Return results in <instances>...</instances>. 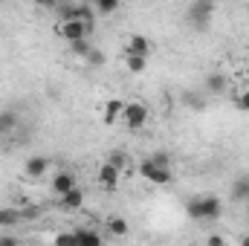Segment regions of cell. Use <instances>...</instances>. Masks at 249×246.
<instances>
[{
	"label": "cell",
	"instance_id": "26",
	"mask_svg": "<svg viewBox=\"0 0 249 246\" xmlns=\"http://www.w3.org/2000/svg\"><path fill=\"white\" fill-rule=\"evenodd\" d=\"M35 3H38V6H41V9H53V12H55V9H58V6H61L64 0H35Z\"/></svg>",
	"mask_w": 249,
	"mask_h": 246
},
{
	"label": "cell",
	"instance_id": "24",
	"mask_svg": "<svg viewBox=\"0 0 249 246\" xmlns=\"http://www.w3.org/2000/svg\"><path fill=\"white\" fill-rule=\"evenodd\" d=\"M235 107H238L241 113H249V90L238 93V99H235Z\"/></svg>",
	"mask_w": 249,
	"mask_h": 246
},
{
	"label": "cell",
	"instance_id": "16",
	"mask_svg": "<svg viewBox=\"0 0 249 246\" xmlns=\"http://www.w3.org/2000/svg\"><path fill=\"white\" fill-rule=\"evenodd\" d=\"M93 3V9H96V15H102V18H107V15H113L119 6H122V0H90Z\"/></svg>",
	"mask_w": 249,
	"mask_h": 246
},
{
	"label": "cell",
	"instance_id": "5",
	"mask_svg": "<svg viewBox=\"0 0 249 246\" xmlns=\"http://www.w3.org/2000/svg\"><path fill=\"white\" fill-rule=\"evenodd\" d=\"M90 23H84V20H61V26H58V35H61L67 44H72V41H78V38H87L90 35Z\"/></svg>",
	"mask_w": 249,
	"mask_h": 246
},
{
	"label": "cell",
	"instance_id": "21",
	"mask_svg": "<svg viewBox=\"0 0 249 246\" xmlns=\"http://www.w3.org/2000/svg\"><path fill=\"white\" fill-rule=\"evenodd\" d=\"M107 162H113V165H116V168L124 174V168H127V154H122V151H110Z\"/></svg>",
	"mask_w": 249,
	"mask_h": 246
},
{
	"label": "cell",
	"instance_id": "22",
	"mask_svg": "<svg viewBox=\"0 0 249 246\" xmlns=\"http://www.w3.org/2000/svg\"><path fill=\"white\" fill-rule=\"evenodd\" d=\"M151 159H154L157 165H162V168H171V154H168V151H154Z\"/></svg>",
	"mask_w": 249,
	"mask_h": 246
},
{
	"label": "cell",
	"instance_id": "30",
	"mask_svg": "<svg viewBox=\"0 0 249 246\" xmlns=\"http://www.w3.org/2000/svg\"><path fill=\"white\" fill-rule=\"evenodd\" d=\"M3 136H6V127H3V124H0V139H3Z\"/></svg>",
	"mask_w": 249,
	"mask_h": 246
},
{
	"label": "cell",
	"instance_id": "29",
	"mask_svg": "<svg viewBox=\"0 0 249 246\" xmlns=\"http://www.w3.org/2000/svg\"><path fill=\"white\" fill-rule=\"evenodd\" d=\"M241 246H249V235H244V238H241Z\"/></svg>",
	"mask_w": 249,
	"mask_h": 246
},
{
	"label": "cell",
	"instance_id": "14",
	"mask_svg": "<svg viewBox=\"0 0 249 246\" xmlns=\"http://www.w3.org/2000/svg\"><path fill=\"white\" fill-rule=\"evenodd\" d=\"M122 107H124L122 99H110V102L105 105V122L113 124L116 119H122Z\"/></svg>",
	"mask_w": 249,
	"mask_h": 246
},
{
	"label": "cell",
	"instance_id": "7",
	"mask_svg": "<svg viewBox=\"0 0 249 246\" xmlns=\"http://www.w3.org/2000/svg\"><path fill=\"white\" fill-rule=\"evenodd\" d=\"M124 53H136V55H148L151 58V53H154V44H151V38L148 35H130L127 38V44H124Z\"/></svg>",
	"mask_w": 249,
	"mask_h": 246
},
{
	"label": "cell",
	"instance_id": "20",
	"mask_svg": "<svg viewBox=\"0 0 249 246\" xmlns=\"http://www.w3.org/2000/svg\"><path fill=\"white\" fill-rule=\"evenodd\" d=\"M0 124L6 127V133H12V130L18 127V113H15V110H3V113H0Z\"/></svg>",
	"mask_w": 249,
	"mask_h": 246
},
{
	"label": "cell",
	"instance_id": "1",
	"mask_svg": "<svg viewBox=\"0 0 249 246\" xmlns=\"http://www.w3.org/2000/svg\"><path fill=\"white\" fill-rule=\"evenodd\" d=\"M186 214L191 220H203V223H212V220H220L223 214V203L212 194H203V197H191L186 200Z\"/></svg>",
	"mask_w": 249,
	"mask_h": 246
},
{
	"label": "cell",
	"instance_id": "8",
	"mask_svg": "<svg viewBox=\"0 0 249 246\" xmlns=\"http://www.w3.org/2000/svg\"><path fill=\"white\" fill-rule=\"evenodd\" d=\"M226 87H229V78H226L223 72H217V70L203 78V90H206L209 96H220V93H226Z\"/></svg>",
	"mask_w": 249,
	"mask_h": 246
},
{
	"label": "cell",
	"instance_id": "25",
	"mask_svg": "<svg viewBox=\"0 0 249 246\" xmlns=\"http://www.w3.org/2000/svg\"><path fill=\"white\" fill-rule=\"evenodd\" d=\"M186 105L191 107V110H206V102H203V96H191V93H188V96H186Z\"/></svg>",
	"mask_w": 249,
	"mask_h": 246
},
{
	"label": "cell",
	"instance_id": "17",
	"mask_svg": "<svg viewBox=\"0 0 249 246\" xmlns=\"http://www.w3.org/2000/svg\"><path fill=\"white\" fill-rule=\"evenodd\" d=\"M107 232L116 235V238H124V235H127V220H124V217H116V214L107 217Z\"/></svg>",
	"mask_w": 249,
	"mask_h": 246
},
{
	"label": "cell",
	"instance_id": "23",
	"mask_svg": "<svg viewBox=\"0 0 249 246\" xmlns=\"http://www.w3.org/2000/svg\"><path fill=\"white\" fill-rule=\"evenodd\" d=\"M84 61L90 64V67H102V64H105V53H102V50H96V47H93V50H90V55H87V58H84Z\"/></svg>",
	"mask_w": 249,
	"mask_h": 246
},
{
	"label": "cell",
	"instance_id": "3",
	"mask_svg": "<svg viewBox=\"0 0 249 246\" xmlns=\"http://www.w3.org/2000/svg\"><path fill=\"white\" fill-rule=\"evenodd\" d=\"M151 119V113H148V105H142V102H124L122 107V122L127 130H142L145 124Z\"/></svg>",
	"mask_w": 249,
	"mask_h": 246
},
{
	"label": "cell",
	"instance_id": "11",
	"mask_svg": "<svg viewBox=\"0 0 249 246\" xmlns=\"http://www.w3.org/2000/svg\"><path fill=\"white\" fill-rule=\"evenodd\" d=\"M229 197L235 203H247L249 200V174H238L229 185Z\"/></svg>",
	"mask_w": 249,
	"mask_h": 246
},
{
	"label": "cell",
	"instance_id": "10",
	"mask_svg": "<svg viewBox=\"0 0 249 246\" xmlns=\"http://www.w3.org/2000/svg\"><path fill=\"white\" fill-rule=\"evenodd\" d=\"M75 174L72 171H55V177L50 180V188H53V194L55 197H61L64 191H70V188H75Z\"/></svg>",
	"mask_w": 249,
	"mask_h": 246
},
{
	"label": "cell",
	"instance_id": "6",
	"mask_svg": "<svg viewBox=\"0 0 249 246\" xmlns=\"http://www.w3.org/2000/svg\"><path fill=\"white\" fill-rule=\"evenodd\" d=\"M47 171H50V159H47V157L32 154V157L23 162V174H26L29 180H41V177H47Z\"/></svg>",
	"mask_w": 249,
	"mask_h": 246
},
{
	"label": "cell",
	"instance_id": "13",
	"mask_svg": "<svg viewBox=\"0 0 249 246\" xmlns=\"http://www.w3.org/2000/svg\"><path fill=\"white\" fill-rule=\"evenodd\" d=\"M124 67H127V72H133V75H142V72L148 70V55L124 53Z\"/></svg>",
	"mask_w": 249,
	"mask_h": 246
},
{
	"label": "cell",
	"instance_id": "12",
	"mask_svg": "<svg viewBox=\"0 0 249 246\" xmlns=\"http://www.w3.org/2000/svg\"><path fill=\"white\" fill-rule=\"evenodd\" d=\"M61 209H67V211H78L81 206H84V191L75 185V188H70V191H64L61 194Z\"/></svg>",
	"mask_w": 249,
	"mask_h": 246
},
{
	"label": "cell",
	"instance_id": "31",
	"mask_svg": "<svg viewBox=\"0 0 249 246\" xmlns=\"http://www.w3.org/2000/svg\"><path fill=\"white\" fill-rule=\"evenodd\" d=\"M244 206H247V220H249V200H247V203H244Z\"/></svg>",
	"mask_w": 249,
	"mask_h": 246
},
{
	"label": "cell",
	"instance_id": "18",
	"mask_svg": "<svg viewBox=\"0 0 249 246\" xmlns=\"http://www.w3.org/2000/svg\"><path fill=\"white\" fill-rule=\"evenodd\" d=\"M70 50H72V53H75V55H78V58L84 61V58L90 55L93 44H90V38H78V41H72V44H70Z\"/></svg>",
	"mask_w": 249,
	"mask_h": 246
},
{
	"label": "cell",
	"instance_id": "28",
	"mask_svg": "<svg viewBox=\"0 0 249 246\" xmlns=\"http://www.w3.org/2000/svg\"><path fill=\"white\" fill-rule=\"evenodd\" d=\"M0 244H18V238H12V235H0Z\"/></svg>",
	"mask_w": 249,
	"mask_h": 246
},
{
	"label": "cell",
	"instance_id": "2",
	"mask_svg": "<svg viewBox=\"0 0 249 246\" xmlns=\"http://www.w3.org/2000/svg\"><path fill=\"white\" fill-rule=\"evenodd\" d=\"M217 12V0H191L186 9V20L188 26H194L197 32L209 29L212 26V18Z\"/></svg>",
	"mask_w": 249,
	"mask_h": 246
},
{
	"label": "cell",
	"instance_id": "27",
	"mask_svg": "<svg viewBox=\"0 0 249 246\" xmlns=\"http://www.w3.org/2000/svg\"><path fill=\"white\" fill-rule=\"evenodd\" d=\"M206 244H209V246H223V244H226V238H223V235H209V238H206Z\"/></svg>",
	"mask_w": 249,
	"mask_h": 246
},
{
	"label": "cell",
	"instance_id": "4",
	"mask_svg": "<svg viewBox=\"0 0 249 246\" xmlns=\"http://www.w3.org/2000/svg\"><path fill=\"white\" fill-rule=\"evenodd\" d=\"M139 177H145L148 183H154V185H168L171 180H174L171 168H162V165H157L151 157L139 162Z\"/></svg>",
	"mask_w": 249,
	"mask_h": 246
},
{
	"label": "cell",
	"instance_id": "9",
	"mask_svg": "<svg viewBox=\"0 0 249 246\" xmlns=\"http://www.w3.org/2000/svg\"><path fill=\"white\" fill-rule=\"evenodd\" d=\"M119 180H122V171H119L113 162H102V168H99V183H102V188L113 191V188L119 185Z\"/></svg>",
	"mask_w": 249,
	"mask_h": 246
},
{
	"label": "cell",
	"instance_id": "15",
	"mask_svg": "<svg viewBox=\"0 0 249 246\" xmlns=\"http://www.w3.org/2000/svg\"><path fill=\"white\" fill-rule=\"evenodd\" d=\"M72 241H75V244H102V235L93 232V229H84V226H81V229L72 232Z\"/></svg>",
	"mask_w": 249,
	"mask_h": 246
},
{
	"label": "cell",
	"instance_id": "19",
	"mask_svg": "<svg viewBox=\"0 0 249 246\" xmlns=\"http://www.w3.org/2000/svg\"><path fill=\"white\" fill-rule=\"evenodd\" d=\"M20 220H23V214L18 209H0V226H15Z\"/></svg>",
	"mask_w": 249,
	"mask_h": 246
}]
</instances>
